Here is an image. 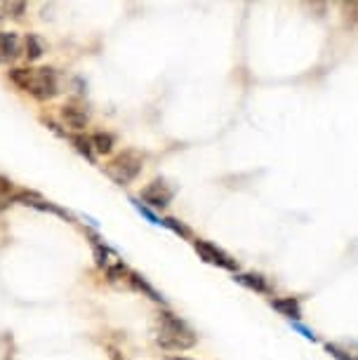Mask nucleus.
I'll use <instances>...</instances> for the list:
<instances>
[{
    "mask_svg": "<svg viewBox=\"0 0 358 360\" xmlns=\"http://www.w3.org/2000/svg\"><path fill=\"white\" fill-rule=\"evenodd\" d=\"M271 307L276 311H281L286 318H293V321H297V318L302 316L300 311V302H297L295 297H281V299H271Z\"/></svg>",
    "mask_w": 358,
    "mask_h": 360,
    "instance_id": "9b49d317",
    "label": "nucleus"
},
{
    "mask_svg": "<svg viewBox=\"0 0 358 360\" xmlns=\"http://www.w3.org/2000/svg\"><path fill=\"white\" fill-rule=\"evenodd\" d=\"M43 54H45L43 38L36 36V33H29V36L24 38V57L29 59V62H38Z\"/></svg>",
    "mask_w": 358,
    "mask_h": 360,
    "instance_id": "9d476101",
    "label": "nucleus"
},
{
    "mask_svg": "<svg viewBox=\"0 0 358 360\" xmlns=\"http://www.w3.org/2000/svg\"><path fill=\"white\" fill-rule=\"evenodd\" d=\"M73 144H76V148H78L80 153L85 155L87 160H92V158H94V148H92L90 137H83V134H76V137H73Z\"/></svg>",
    "mask_w": 358,
    "mask_h": 360,
    "instance_id": "ddd939ff",
    "label": "nucleus"
},
{
    "mask_svg": "<svg viewBox=\"0 0 358 360\" xmlns=\"http://www.w3.org/2000/svg\"><path fill=\"white\" fill-rule=\"evenodd\" d=\"M167 360H196V358H186V356H170Z\"/></svg>",
    "mask_w": 358,
    "mask_h": 360,
    "instance_id": "f3484780",
    "label": "nucleus"
},
{
    "mask_svg": "<svg viewBox=\"0 0 358 360\" xmlns=\"http://www.w3.org/2000/svg\"><path fill=\"white\" fill-rule=\"evenodd\" d=\"M24 54L22 40L17 33H0V64H12Z\"/></svg>",
    "mask_w": 358,
    "mask_h": 360,
    "instance_id": "0eeeda50",
    "label": "nucleus"
},
{
    "mask_svg": "<svg viewBox=\"0 0 358 360\" xmlns=\"http://www.w3.org/2000/svg\"><path fill=\"white\" fill-rule=\"evenodd\" d=\"M8 78L12 85L38 101H50L59 94V76L55 69H12Z\"/></svg>",
    "mask_w": 358,
    "mask_h": 360,
    "instance_id": "f257e3e1",
    "label": "nucleus"
},
{
    "mask_svg": "<svg viewBox=\"0 0 358 360\" xmlns=\"http://www.w3.org/2000/svg\"><path fill=\"white\" fill-rule=\"evenodd\" d=\"M132 205L137 207V212L141 214V217H146L148 221L153 224V226H165V219H160V217L156 214V212H151V210H148L144 202H139V200H132Z\"/></svg>",
    "mask_w": 358,
    "mask_h": 360,
    "instance_id": "4468645a",
    "label": "nucleus"
},
{
    "mask_svg": "<svg viewBox=\"0 0 358 360\" xmlns=\"http://www.w3.org/2000/svg\"><path fill=\"white\" fill-rule=\"evenodd\" d=\"M90 141H92L94 153H111L113 144H116L113 134H109V132H97V134H92Z\"/></svg>",
    "mask_w": 358,
    "mask_h": 360,
    "instance_id": "f8f14e48",
    "label": "nucleus"
},
{
    "mask_svg": "<svg viewBox=\"0 0 358 360\" xmlns=\"http://www.w3.org/2000/svg\"><path fill=\"white\" fill-rule=\"evenodd\" d=\"M293 328H295L297 332H302V337H304V339H312V342H316V335H314L312 330H307V328H304V325H300V323H293Z\"/></svg>",
    "mask_w": 358,
    "mask_h": 360,
    "instance_id": "dca6fc26",
    "label": "nucleus"
},
{
    "mask_svg": "<svg viewBox=\"0 0 358 360\" xmlns=\"http://www.w3.org/2000/svg\"><path fill=\"white\" fill-rule=\"evenodd\" d=\"M156 342L165 351H186L196 346V332L179 316L160 311L156 318Z\"/></svg>",
    "mask_w": 358,
    "mask_h": 360,
    "instance_id": "f03ea898",
    "label": "nucleus"
},
{
    "mask_svg": "<svg viewBox=\"0 0 358 360\" xmlns=\"http://www.w3.org/2000/svg\"><path fill=\"white\" fill-rule=\"evenodd\" d=\"M59 113H62L64 125L71 127V130H85L87 123H90V111H87V106L78 99L66 101Z\"/></svg>",
    "mask_w": 358,
    "mask_h": 360,
    "instance_id": "423d86ee",
    "label": "nucleus"
},
{
    "mask_svg": "<svg viewBox=\"0 0 358 360\" xmlns=\"http://www.w3.org/2000/svg\"><path fill=\"white\" fill-rule=\"evenodd\" d=\"M141 167H144V155H141L139 151H134V148H125V151H120L118 155H113V158L109 160V165H106V174H109L116 184L125 186V184H132V181L137 179Z\"/></svg>",
    "mask_w": 358,
    "mask_h": 360,
    "instance_id": "7ed1b4c3",
    "label": "nucleus"
},
{
    "mask_svg": "<svg viewBox=\"0 0 358 360\" xmlns=\"http://www.w3.org/2000/svg\"><path fill=\"white\" fill-rule=\"evenodd\" d=\"M172 198H174V188L163 179H153L151 184H146L144 188H141V200L151 207L163 210V207L170 205Z\"/></svg>",
    "mask_w": 358,
    "mask_h": 360,
    "instance_id": "39448f33",
    "label": "nucleus"
},
{
    "mask_svg": "<svg viewBox=\"0 0 358 360\" xmlns=\"http://www.w3.org/2000/svg\"><path fill=\"white\" fill-rule=\"evenodd\" d=\"M127 285H130L132 290H137V292H141V295H146L148 299H153V302H160L163 304V295L153 288L151 283L146 281L144 276H139V274H134V271H130V276H127V281H125Z\"/></svg>",
    "mask_w": 358,
    "mask_h": 360,
    "instance_id": "6e6552de",
    "label": "nucleus"
},
{
    "mask_svg": "<svg viewBox=\"0 0 358 360\" xmlns=\"http://www.w3.org/2000/svg\"><path fill=\"white\" fill-rule=\"evenodd\" d=\"M165 229H172L174 233H179V236H184V238H191V231H188L184 224L177 221V219H165Z\"/></svg>",
    "mask_w": 358,
    "mask_h": 360,
    "instance_id": "2eb2a0df",
    "label": "nucleus"
},
{
    "mask_svg": "<svg viewBox=\"0 0 358 360\" xmlns=\"http://www.w3.org/2000/svg\"><path fill=\"white\" fill-rule=\"evenodd\" d=\"M193 248L196 252L200 255V259H205L207 264H212V266H219V269H226V271H238V266H236V262L229 257L224 250L217 248L215 243L210 240H203V238H196L193 240Z\"/></svg>",
    "mask_w": 358,
    "mask_h": 360,
    "instance_id": "20e7f679",
    "label": "nucleus"
},
{
    "mask_svg": "<svg viewBox=\"0 0 358 360\" xmlns=\"http://www.w3.org/2000/svg\"><path fill=\"white\" fill-rule=\"evenodd\" d=\"M234 281H238L241 285H245L248 290H255V292H262V295H269L271 288H269L267 278L260 276V274H234Z\"/></svg>",
    "mask_w": 358,
    "mask_h": 360,
    "instance_id": "1a4fd4ad",
    "label": "nucleus"
}]
</instances>
